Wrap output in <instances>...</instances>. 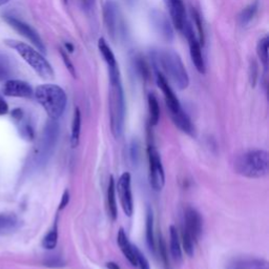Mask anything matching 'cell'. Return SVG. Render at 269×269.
Here are the masks:
<instances>
[{"instance_id": "6da1fadb", "label": "cell", "mask_w": 269, "mask_h": 269, "mask_svg": "<svg viewBox=\"0 0 269 269\" xmlns=\"http://www.w3.org/2000/svg\"><path fill=\"white\" fill-rule=\"evenodd\" d=\"M156 65L163 71L168 82L183 91L190 85V77L179 54L173 50H159L154 53Z\"/></svg>"}, {"instance_id": "7a4b0ae2", "label": "cell", "mask_w": 269, "mask_h": 269, "mask_svg": "<svg viewBox=\"0 0 269 269\" xmlns=\"http://www.w3.org/2000/svg\"><path fill=\"white\" fill-rule=\"evenodd\" d=\"M110 74V116L111 130L116 139H119L123 133L125 117V100L121 82L119 67L109 69Z\"/></svg>"}, {"instance_id": "3957f363", "label": "cell", "mask_w": 269, "mask_h": 269, "mask_svg": "<svg viewBox=\"0 0 269 269\" xmlns=\"http://www.w3.org/2000/svg\"><path fill=\"white\" fill-rule=\"evenodd\" d=\"M35 97L49 115L50 119L57 120L64 115L67 97L59 85L47 83L39 85L35 91Z\"/></svg>"}, {"instance_id": "277c9868", "label": "cell", "mask_w": 269, "mask_h": 269, "mask_svg": "<svg viewBox=\"0 0 269 269\" xmlns=\"http://www.w3.org/2000/svg\"><path fill=\"white\" fill-rule=\"evenodd\" d=\"M237 173L250 179H260L269 172V155L266 150L256 149L238 157L235 163Z\"/></svg>"}, {"instance_id": "5b68a950", "label": "cell", "mask_w": 269, "mask_h": 269, "mask_svg": "<svg viewBox=\"0 0 269 269\" xmlns=\"http://www.w3.org/2000/svg\"><path fill=\"white\" fill-rule=\"evenodd\" d=\"M7 47L14 49L19 56L28 64L42 79H53L55 76L50 62L43 57L42 54L31 47L30 44L14 39H5Z\"/></svg>"}, {"instance_id": "8992f818", "label": "cell", "mask_w": 269, "mask_h": 269, "mask_svg": "<svg viewBox=\"0 0 269 269\" xmlns=\"http://www.w3.org/2000/svg\"><path fill=\"white\" fill-rule=\"evenodd\" d=\"M58 137L59 125L57 123V120L50 119V121L46 125V128H44L39 145L36 148L35 160L37 161V163L43 164L49 160V158L53 154L54 148H55Z\"/></svg>"}, {"instance_id": "52a82bcc", "label": "cell", "mask_w": 269, "mask_h": 269, "mask_svg": "<svg viewBox=\"0 0 269 269\" xmlns=\"http://www.w3.org/2000/svg\"><path fill=\"white\" fill-rule=\"evenodd\" d=\"M103 19L107 32L115 40L120 39L124 35L125 25L119 4L116 0H106L103 6Z\"/></svg>"}, {"instance_id": "ba28073f", "label": "cell", "mask_w": 269, "mask_h": 269, "mask_svg": "<svg viewBox=\"0 0 269 269\" xmlns=\"http://www.w3.org/2000/svg\"><path fill=\"white\" fill-rule=\"evenodd\" d=\"M157 84L164 95V99H165L166 105L168 107L170 116H172V119H173L174 123L175 124L180 123L181 121L186 119L187 115L182 110L180 101H179V99L177 98L176 94L174 93L173 88H172V86H170L166 78L161 73H157Z\"/></svg>"}, {"instance_id": "9c48e42d", "label": "cell", "mask_w": 269, "mask_h": 269, "mask_svg": "<svg viewBox=\"0 0 269 269\" xmlns=\"http://www.w3.org/2000/svg\"><path fill=\"white\" fill-rule=\"evenodd\" d=\"M148 166H149V181L151 187L156 191H161L165 185V174L162 161L158 150L149 145L147 148Z\"/></svg>"}, {"instance_id": "30bf717a", "label": "cell", "mask_w": 269, "mask_h": 269, "mask_svg": "<svg viewBox=\"0 0 269 269\" xmlns=\"http://www.w3.org/2000/svg\"><path fill=\"white\" fill-rule=\"evenodd\" d=\"M3 19L6 21V23L10 24L12 28L19 33L24 38L28 39L33 46L37 49L41 53H46V46L39 36V34L36 32L32 26L24 21L18 19V18L11 16V15H5L3 16Z\"/></svg>"}, {"instance_id": "8fae6325", "label": "cell", "mask_w": 269, "mask_h": 269, "mask_svg": "<svg viewBox=\"0 0 269 269\" xmlns=\"http://www.w3.org/2000/svg\"><path fill=\"white\" fill-rule=\"evenodd\" d=\"M132 178L130 173H123L116 184V192H118L121 207L128 217L134 212V201L132 194Z\"/></svg>"}, {"instance_id": "7c38bea8", "label": "cell", "mask_w": 269, "mask_h": 269, "mask_svg": "<svg viewBox=\"0 0 269 269\" xmlns=\"http://www.w3.org/2000/svg\"><path fill=\"white\" fill-rule=\"evenodd\" d=\"M183 31L185 32L186 38L188 41V47H190V54L192 57V61L196 67V69L199 71L200 74H205V62L202 54L201 43L199 42L198 38L196 37V35L192 29V25L186 22Z\"/></svg>"}, {"instance_id": "4fadbf2b", "label": "cell", "mask_w": 269, "mask_h": 269, "mask_svg": "<svg viewBox=\"0 0 269 269\" xmlns=\"http://www.w3.org/2000/svg\"><path fill=\"white\" fill-rule=\"evenodd\" d=\"M183 227L187 230L188 234L194 239L195 242L199 240L202 234L203 221L201 214L193 207H187L184 212V225Z\"/></svg>"}, {"instance_id": "5bb4252c", "label": "cell", "mask_w": 269, "mask_h": 269, "mask_svg": "<svg viewBox=\"0 0 269 269\" xmlns=\"http://www.w3.org/2000/svg\"><path fill=\"white\" fill-rule=\"evenodd\" d=\"M150 17H151L152 26H154L156 32L161 36V38L166 41L173 40L174 30H173L172 23H170L168 20L167 16L162 12L155 10L151 12Z\"/></svg>"}, {"instance_id": "9a60e30c", "label": "cell", "mask_w": 269, "mask_h": 269, "mask_svg": "<svg viewBox=\"0 0 269 269\" xmlns=\"http://www.w3.org/2000/svg\"><path fill=\"white\" fill-rule=\"evenodd\" d=\"M165 5L169 11L170 20L179 31H183L186 24L185 6L182 0H164Z\"/></svg>"}, {"instance_id": "2e32d148", "label": "cell", "mask_w": 269, "mask_h": 269, "mask_svg": "<svg viewBox=\"0 0 269 269\" xmlns=\"http://www.w3.org/2000/svg\"><path fill=\"white\" fill-rule=\"evenodd\" d=\"M3 93L8 97L30 98L33 96L32 86L22 80H7L3 86Z\"/></svg>"}, {"instance_id": "e0dca14e", "label": "cell", "mask_w": 269, "mask_h": 269, "mask_svg": "<svg viewBox=\"0 0 269 269\" xmlns=\"http://www.w3.org/2000/svg\"><path fill=\"white\" fill-rule=\"evenodd\" d=\"M117 242L124 257L129 260V262L133 266H137V258H136V254H134V246L131 244L128 236L125 235V232L122 228L118 232Z\"/></svg>"}, {"instance_id": "ac0fdd59", "label": "cell", "mask_w": 269, "mask_h": 269, "mask_svg": "<svg viewBox=\"0 0 269 269\" xmlns=\"http://www.w3.org/2000/svg\"><path fill=\"white\" fill-rule=\"evenodd\" d=\"M228 269H269V263L263 259L236 260L229 264Z\"/></svg>"}, {"instance_id": "d6986e66", "label": "cell", "mask_w": 269, "mask_h": 269, "mask_svg": "<svg viewBox=\"0 0 269 269\" xmlns=\"http://www.w3.org/2000/svg\"><path fill=\"white\" fill-rule=\"evenodd\" d=\"M169 239H170V254L173 259L177 262L182 261V249L181 242L179 238V234L177 228L172 225L169 227Z\"/></svg>"}, {"instance_id": "ffe728a7", "label": "cell", "mask_w": 269, "mask_h": 269, "mask_svg": "<svg viewBox=\"0 0 269 269\" xmlns=\"http://www.w3.org/2000/svg\"><path fill=\"white\" fill-rule=\"evenodd\" d=\"M107 208H109L110 217L113 221L117 219V200H116V182L114 177L111 176L109 187H107Z\"/></svg>"}, {"instance_id": "44dd1931", "label": "cell", "mask_w": 269, "mask_h": 269, "mask_svg": "<svg viewBox=\"0 0 269 269\" xmlns=\"http://www.w3.org/2000/svg\"><path fill=\"white\" fill-rule=\"evenodd\" d=\"M18 226L19 221L15 214H0V236L12 234Z\"/></svg>"}, {"instance_id": "7402d4cb", "label": "cell", "mask_w": 269, "mask_h": 269, "mask_svg": "<svg viewBox=\"0 0 269 269\" xmlns=\"http://www.w3.org/2000/svg\"><path fill=\"white\" fill-rule=\"evenodd\" d=\"M98 49H99L101 55H102L104 61L106 62L109 69L118 67L117 60H116L114 53H113L112 49L110 48L109 44H107V42L105 41L104 38H100L99 40H98Z\"/></svg>"}, {"instance_id": "603a6c76", "label": "cell", "mask_w": 269, "mask_h": 269, "mask_svg": "<svg viewBox=\"0 0 269 269\" xmlns=\"http://www.w3.org/2000/svg\"><path fill=\"white\" fill-rule=\"evenodd\" d=\"M258 10H259V1H258V0H256V1H254L252 3H249L239 14V16H238L239 23L241 25H243V26L249 24L255 18Z\"/></svg>"}, {"instance_id": "cb8c5ba5", "label": "cell", "mask_w": 269, "mask_h": 269, "mask_svg": "<svg viewBox=\"0 0 269 269\" xmlns=\"http://www.w3.org/2000/svg\"><path fill=\"white\" fill-rule=\"evenodd\" d=\"M80 134H81V112L76 107L74 112L73 123H71V146L77 147L80 140Z\"/></svg>"}, {"instance_id": "d4e9b609", "label": "cell", "mask_w": 269, "mask_h": 269, "mask_svg": "<svg viewBox=\"0 0 269 269\" xmlns=\"http://www.w3.org/2000/svg\"><path fill=\"white\" fill-rule=\"evenodd\" d=\"M146 242L150 252H155V236H154V216L150 208L146 213Z\"/></svg>"}, {"instance_id": "484cf974", "label": "cell", "mask_w": 269, "mask_h": 269, "mask_svg": "<svg viewBox=\"0 0 269 269\" xmlns=\"http://www.w3.org/2000/svg\"><path fill=\"white\" fill-rule=\"evenodd\" d=\"M148 111H149V121L151 125H157L160 119V106L155 95H148Z\"/></svg>"}, {"instance_id": "4316f807", "label": "cell", "mask_w": 269, "mask_h": 269, "mask_svg": "<svg viewBox=\"0 0 269 269\" xmlns=\"http://www.w3.org/2000/svg\"><path fill=\"white\" fill-rule=\"evenodd\" d=\"M268 49H269V39L267 36H265L264 38H262L258 42L257 46V54L259 59L261 60V64L263 65L265 70L267 71L268 68Z\"/></svg>"}, {"instance_id": "83f0119b", "label": "cell", "mask_w": 269, "mask_h": 269, "mask_svg": "<svg viewBox=\"0 0 269 269\" xmlns=\"http://www.w3.org/2000/svg\"><path fill=\"white\" fill-rule=\"evenodd\" d=\"M181 243L185 254L188 257H193L195 253V241L183 226L181 230Z\"/></svg>"}, {"instance_id": "f1b7e54d", "label": "cell", "mask_w": 269, "mask_h": 269, "mask_svg": "<svg viewBox=\"0 0 269 269\" xmlns=\"http://www.w3.org/2000/svg\"><path fill=\"white\" fill-rule=\"evenodd\" d=\"M58 242V230L57 225L54 226L53 229H51L46 237L42 240V246L47 249H54L57 245Z\"/></svg>"}, {"instance_id": "f546056e", "label": "cell", "mask_w": 269, "mask_h": 269, "mask_svg": "<svg viewBox=\"0 0 269 269\" xmlns=\"http://www.w3.org/2000/svg\"><path fill=\"white\" fill-rule=\"evenodd\" d=\"M192 15H193V18H194V21H195V24L197 26V30H198V33H199V42L202 44H204L205 42V34H204V29H203V24H202V19H201V16L199 14V12L197 10H192Z\"/></svg>"}, {"instance_id": "4dcf8cb0", "label": "cell", "mask_w": 269, "mask_h": 269, "mask_svg": "<svg viewBox=\"0 0 269 269\" xmlns=\"http://www.w3.org/2000/svg\"><path fill=\"white\" fill-rule=\"evenodd\" d=\"M60 55H61L62 61H64V64H65L66 67L67 68V70L70 73V75L73 76L74 78H76V68L73 65V62L70 61V59L67 55V52H66L64 49H60Z\"/></svg>"}, {"instance_id": "1f68e13d", "label": "cell", "mask_w": 269, "mask_h": 269, "mask_svg": "<svg viewBox=\"0 0 269 269\" xmlns=\"http://www.w3.org/2000/svg\"><path fill=\"white\" fill-rule=\"evenodd\" d=\"M134 254H136L137 258V266H139L140 269H150L147 259L144 257V255H142V253L136 246H134Z\"/></svg>"}, {"instance_id": "d6a6232c", "label": "cell", "mask_w": 269, "mask_h": 269, "mask_svg": "<svg viewBox=\"0 0 269 269\" xmlns=\"http://www.w3.org/2000/svg\"><path fill=\"white\" fill-rule=\"evenodd\" d=\"M137 68L139 70V73L140 75L143 77V78H145L147 79L149 77V67L147 66L146 62L143 60L142 58H139L137 60Z\"/></svg>"}, {"instance_id": "836d02e7", "label": "cell", "mask_w": 269, "mask_h": 269, "mask_svg": "<svg viewBox=\"0 0 269 269\" xmlns=\"http://www.w3.org/2000/svg\"><path fill=\"white\" fill-rule=\"evenodd\" d=\"M249 79H250V83H252L253 86H255L256 82H257V79H258V65L255 60H253L252 65H250Z\"/></svg>"}, {"instance_id": "e575fe53", "label": "cell", "mask_w": 269, "mask_h": 269, "mask_svg": "<svg viewBox=\"0 0 269 269\" xmlns=\"http://www.w3.org/2000/svg\"><path fill=\"white\" fill-rule=\"evenodd\" d=\"M8 77H10V70L8 67L0 61V81H4Z\"/></svg>"}, {"instance_id": "d590c367", "label": "cell", "mask_w": 269, "mask_h": 269, "mask_svg": "<svg viewBox=\"0 0 269 269\" xmlns=\"http://www.w3.org/2000/svg\"><path fill=\"white\" fill-rule=\"evenodd\" d=\"M69 202V193L67 190L65 191L64 195H62V198H61V202H60V205H59V209H64L66 208L67 204Z\"/></svg>"}, {"instance_id": "8d00e7d4", "label": "cell", "mask_w": 269, "mask_h": 269, "mask_svg": "<svg viewBox=\"0 0 269 269\" xmlns=\"http://www.w3.org/2000/svg\"><path fill=\"white\" fill-rule=\"evenodd\" d=\"M65 263L58 258H52L49 260V261L46 262V266H49V267H58V266H62Z\"/></svg>"}, {"instance_id": "74e56055", "label": "cell", "mask_w": 269, "mask_h": 269, "mask_svg": "<svg viewBox=\"0 0 269 269\" xmlns=\"http://www.w3.org/2000/svg\"><path fill=\"white\" fill-rule=\"evenodd\" d=\"M8 112V105L3 98L0 96V116L5 115Z\"/></svg>"}, {"instance_id": "f35d334b", "label": "cell", "mask_w": 269, "mask_h": 269, "mask_svg": "<svg viewBox=\"0 0 269 269\" xmlns=\"http://www.w3.org/2000/svg\"><path fill=\"white\" fill-rule=\"evenodd\" d=\"M12 117L16 120V121H20L23 117V112L21 109H15L12 111Z\"/></svg>"}, {"instance_id": "ab89813d", "label": "cell", "mask_w": 269, "mask_h": 269, "mask_svg": "<svg viewBox=\"0 0 269 269\" xmlns=\"http://www.w3.org/2000/svg\"><path fill=\"white\" fill-rule=\"evenodd\" d=\"M65 48H66V50H65L66 52H68V53H73L74 52V46L70 42H67L65 44Z\"/></svg>"}, {"instance_id": "60d3db41", "label": "cell", "mask_w": 269, "mask_h": 269, "mask_svg": "<svg viewBox=\"0 0 269 269\" xmlns=\"http://www.w3.org/2000/svg\"><path fill=\"white\" fill-rule=\"evenodd\" d=\"M106 267L109 268V269H120L119 265H118V264H116V263H114V262L106 263Z\"/></svg>"}, {"instance_id": "b9f144b4", "label": "cell", "mask_w": 269, "mask_h": 269, "mask_svg": "<svg viewBox=\"0 0 269 269\" xmlns=\"http://www.w3.org/2000/svg\"><path fill=\"white\" fill-rule=\"evenodd\" d=\"M8 1H10V0H0V6L6 4Z\"/></svg>"}, {"instance_id": "7bdbcfd3", "label": "cell", "mask_w": 269, "mask_h": 269, "mask_svg": "<svg viewBox=\"0 0 269 269\" xmlns=\"http://www.w3.org/2000/svg\"><path fill=\"white\" fill-rule=\"evenodd\" d=\"M81 1L85 4V5H87V4H89V3H91V1H92V0H81Z\"/></svg>"}, {"instance_id": "ee69618b", "label": "cell", "mask_w": 269, "mask_h": 269, "mask_svg": "<svg viewBox=\"0 0 269 269\" xmlns=\"http://www.w3.org/2000/svg\"><path fill=\"white\" fill-rule=\"evenodd\" d=\"M65 1H67V0H65Z\"/></svg>"}]
</instances>
